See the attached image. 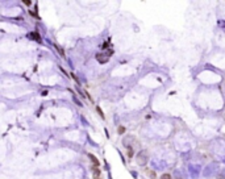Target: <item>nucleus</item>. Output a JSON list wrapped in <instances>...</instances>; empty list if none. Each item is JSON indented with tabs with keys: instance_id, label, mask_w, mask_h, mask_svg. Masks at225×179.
<instances>
[{
	"instance_id": "obj_13",
	"label": "nucleus",
	"mask_w": 225,
	"mask_h": 179,
	"mask_svg": "<svg viewBox=\"0 0 225 179\" xmlns=\"http://www.w3.org/2000/svg\"><path fill=\"white\" fill-rule=\"evenodd\" d=\"M161 179H172V178H171L170 174H163V175L161 176Z\"/></svg>"
},
{
	"instance_id": "obj_9",
	"label": "nucleus",
	"mask_w": 225,
	"mask_h": 179,
	"mask_svg": "<svg viewBox=\"0 0 225 179\" xmlns=\"http://www.w3.org/2000/svg\"><path fill=\"white\" fill-rule=\"evenodd\" d=\"M217 179H225V169H222L221 171L217 174Z\"/></svg>"
},
{
	"instance_id": "obj_1",
	"label": "nucleus",
	"mask_w": 225,
	"mask_h": 179,
	"mask_svg": "<svg viewBox=\"0 0 225 179\" xmlns=\"http://www.w3.org/2000/svg\"><path fill=\"white\" fill-rule=\"evenodd\" d=\"M147 159H149V157H147V152H146V150H141V152L137 154V163H138L140 166L146 165Z\"/></svg>"
},
{
	"instance_id": "obj_5",
	"label": "nucleus",
	"mask_w": 225,
	"mask_h": 179,
	"mask_svg": "<svg viewBox=\"0 0 225 179\" xmlns=\"http://www.w3.org/2000/svg\"><path fill=\"white\" fill-rule=\"evenodd\" d=\"M88 158L92 161V163H93V167H99V161H97V158H96L93 154H88Z\"/></svg>"
},
{
	"instance_id": "obj_6",
	"label": "nucleus",
	"mask_w": 225,
	"mask_h": 179,
	"mask_svg": "<svg viewBox=\"0 0 225 179\" xmlns=\"http://www.w3.org/2000/svg\"><path fill=\"white\" fill-rule=\"evenodd\" d=\"M146 175L149 176V179H155V172L153 171V170H150V169H146Z\"/></svg>"
},
{
	"instance_id": "obj_10",
	"label": "nucleus",
	"mask_w": 225,
	"mask_h": 179,
	"mask_svg": "<svg viewBox=\"0 0 225 179\" xmlns=\"http://www.w3.org/2000/svg\"><path fill=\"white\" fill-rule=\"evenodd\" d=\"M29 37H30V38H36L37 41H41L40 36H38V34H37V33H30V34H29Z\"/></svg>"
},
{
	"instance_id": "obj_18",
	"label": "nucleus",
	"mask_w": 225,
	"mask_h": 179,
	"mask_svg": "<svg viewBox=\"0 0 225 179\" xmlns=\"http://www.w3.org/2000/svg\"><path fill=\"white\" fill-rule=\"evenodd\" d=\"M224 163H225V158H224Z\"/></svg>"
},
{
	"instance_id": "obj_17",
	"label": "nucleus",
	"mask_w": 225,
	"mask_h": 179,
	"mask_svg": "<svg viewBox=\"0 0 225 179\" xmlns=\"http://www.w3.org/2000/svg\"><path fill=\"white\" fill-rule=\"evenodd\" d=\"M24 4H27V5H30V1H29V0H24Z\"/></svg>"
},
{
	"instance_id": "obj_8",
	"label": "nucleus",
	"mask_w": 225,
	"mask_h": 179,
	"mask_svg": "<svg viewBox=\"0 0 225 179\" xmlns=\"http://www.w3.org/2000/svg\"><path fill=\"white\" fill-rule=\"evenodd\" d=\"M174 178H175V179H186L184 176L182 175V172L178 171V170H175V171H174Z\"/></svg>"
},
{
	"instance_id": "obj_3",
	"label": "nucleus",
	"mask_w": 225,
	"mask_h": 179,
	"mask_svg": "<svg viewBox=\"0 0 225 179\" xmlns=\"http://www.w3.org/2000/svg\"><path fill=\"white\" fill-rule=\"evenodd\" d=\"M200 171H202V167L199 165H191L190 166V174H191L192 178H198L199 174H200Z\"/></svg>"
},
{
	"instance_id": "obj_14",
	"label": "nucleus",
	"mask_w": 225,
	"mask_h": 179,
	"mask_svg": "<svg viewBox=\"0 0 225 179\" xmlns=\"http://www.w3.org/2000/svg\"><path fill=\"white\" fill-rule=\"evenodd\" d=\"M96 109H97V112H99V115H100V117H101V119H104V113H103V111L100 109L99 107H96Z\"/></svg>"
},
{
	"instance_id": "obj_2",
	"label": "nucleus",
	"mask_w": 225,
	"mask_h": 179,
	"mask_svg": "<svg viewBox=\"0 0 225 179\" xmlns=\"http://www.w3.org/2000/svg\"><path fill=\"white\" fill-rule=\"evenodd\" d=\"M217 167H218L217 163H211V165H208V166L204 169V171H203V175H204L205 178H208V176L213 175V172L217 170Z\"/></svg>"
},
{
	"instance_id": "obj_11",
	"label": "nucleus",
	"mask_w": 225,
	"mask_h": 179,
	"mask_svg": "<svg viewBox=\"0 0 225 179\" xmlns=\"http://www.w3.org/2000/svg\"><path fill=\"white\" fill-rule=\"evenodd\" d=\"M128 148V157L129 158H132L133 157V149H132V146H126Z\"/></svg>"
},
{
	"instance_id": "obj_12",
	"label": "nucleus",
	"mask_w": 225,
	"mask_h": 179,
	"mask_svg": "<svg viewBox=\"0 0 225 179\" xmlns=\"http://www.w3.org/2000/svg\"><path fill=\"white\" fill-rule=\"evenodd\" d=\"M55 47H57V50H58V51H59V54H61V55H65V51H63V49H61V47L59 46H58V45H55Z\"/></svg>"
},
{
	"instance_id": "obj_4",
	"label": "nucleus",
	"mask_w": 225,
	"mask_h": 179,
	"mask_svg": "<svg viewBox=\"0 0 225 179\" xmlns=\"http://www.w3.org/2000/svg\"><path fill=\"white\" fill-rule=\"evenodd\" d=\"M96 59H97V62H100V63H107L108 62V59H109V57H107L105 55V53H97L96 54Z\"/></svg>"
},
{
	"instance_id": "obj_16",
	"label": "nucleus",
	"mask_w": 225,
	"mask_h": 179,
	"mask_svg": "<svg viewBox=\"0 0 225 179\" xmlns=\"http://www.w3.org/2000/svg\"><path fill=\"white\" fill-rule=\"evenodd\" d=\"M113 54V50L112 49H109V50H107V57H109V55H112Z\"/></svg>"
},
{
	"instance_id": "obj_15",
	"label": "nucleus",
	"mask_w": 225,
	"mask_h": 179,
	"mask_svg": "<svg viewBox=\"0 0 225 179\" xmlns=\"http://www.w3.org/2000/svg\"><path fill=\"white\" fill-rule=\"evenodd\" d=\"M124 132H125V128H124V126H120V128H119V133H120V134H123Z\"/></svg>"
},
{
	"instance_id": "obj_7",
	"label": "nucleus",
	"mask_w": 225,
	"mask_h": 179,
	"mask_svg": "<svg viewBox=\"0 0 225 179\" xmlns=\"http://www.w3.org/2000/svg\"><path fill=\"white\" fill-rule=\"evenodd\" d=\"M93 179H101L100 176V170L97 167H93Z\"/></svg>"
}]
</instances>
